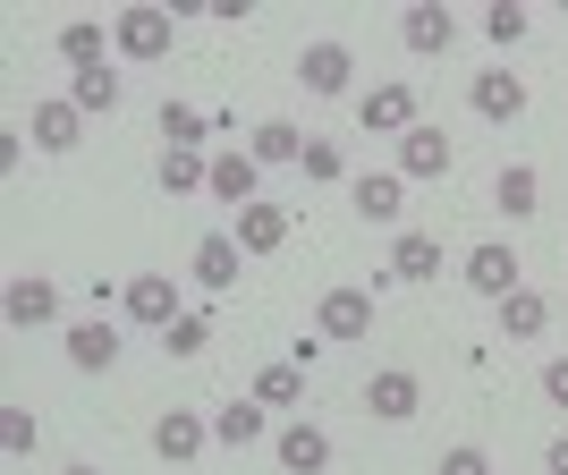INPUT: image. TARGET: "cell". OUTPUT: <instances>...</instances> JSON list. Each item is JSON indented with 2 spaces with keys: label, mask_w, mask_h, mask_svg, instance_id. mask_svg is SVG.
Masks as SVG:
<instances>
[{
  "label": "cell",
  "mask_w": 568,
  "mask_h": 475,
  "mask_svg": "<svg viewBox=\"0 0 568 475\" xmlns=\"http://www.w3.org/2000/svg\"><path fill=\"white\" fill-rule=\"evenodd\" d=\"M153 179H162V195H195V188H213V153H195V144H162Z\"/></svg>",
  "instance_id": "16"
},
{
  "label": "cell",
  "mask_w": 568,
  "mask_h": 475,
  "mask_svg": "<svg viewBox=\"0 0 568 475\" xmlns=\"http://www.w3.org/2000/svg\"><path fill=\"white\" fill-rule=\"evenodd\" d=\"M60 475H102V467H85V458H77V467H60Z\"/></svg>",
  "instance_id": "37"
},
{
  "label": "cell",
  "mask_w": 568,
  "mask_h": 475,
  "mask_svg": "<svg viewBox=\"0 0 568 475\" xmlns=\"http://www.w3.org/2000/svg\"><path fill=\"white\" fill-rule=\"evenodd\" d=\"M69 365H77V374H111V365H119V332H111V323H77V332H69Z\"/></svg>",
  "instance_id": "23"
},
{
  "label": "cell",
  "mask_w": 568,
  "mask_h": 475,
  "mask_svg": "<svg viewBox=\"0 0 568 475\" xmlns=\"http://www.w3.org/2000/svg\"><path fill=\"white\" fill-rule=\"evenodd\" d=\"M544 475H568V433H551V451H544Z\"/></svg>",
  "instance_id": "36"
},
{
  "label": "cell",
  "mask_w": 568,
  "mask_h": 475,
  "mask_svg": "<svg viewBox=\"0 0 568 475\" xmlns=\"http://www.w3.org/2000/svg\"><path fill=\"white\" fill-rule=\"evenodd\" d=\"M0 451H9V458L34 451V416H26V407H0Z\"/></svg>",
  "instance_id": "32"
},
{
  "label": "cell",
  "mask_w": 568,
  "mask_h": 475,
  "mask_svg": "<svg viewBox=\"0 0 568 475\" xmlns=\"http://www.w3.org/2000/svg\"><path fill=\"white\" fill-rule=\"evenodd\" d=\"M153 451H162L170 467L204 458V451H213V416H195V407H170V416H153Z\"/></svg>",
  "instance_id": "8"
},
{
  "label": "cell",
  "mask_w": 568,
  "mask_h": 475,
  "mask_svg": "<svg viewBox=\"0 0 568 475\" xmlns=\"http://www.w3.org/2000/svg\"><path fill=\"white\" fill-rule=\"evenodd\" d=\"M390 281H442V238L399 230V246H390Z\"/></svg>",
  "instance_id": "21"
},
{
  "label": "cell",
  "mask_w": 568,
  "mask_h": 475,
  "mask_svg": "<svg viewBox=\"0 0 568 475\" xmlns=\"http://www.w3.org/2000/svg\"><path fill=\"white\" fill-rule=\"evenodd\" d=\"M255 400L272 407V416H281V407H297V400H306V365H297V356H272V365L255 374Z\"/></svg>",
  "instance_id": "25"
},
{
  "label": "cell",
  "mask_w": 568,
  "mask_h": 475,
  "mask_svg": "<svg viewBox=\"0 0 568 475\" xmlns=\"http://www.w3.org/2000/svg\"><path fill=\"white\" fill-rule=\"evenodd\" d=\"M237 263H246L237 230H204V238H195V263H187V272H195L204 289H237Z\"/></svg>",
  "instance_id": "14"
},
{
  "label": "cell",
  "mask_w": 568,
  "mask_h": 475,
  "mask_svg": "<svg viewBox=\"0 0 568 475\" xmlns=\"http://www.w3.org/2000/svg\"><path fill=\"white\" fill-rule=\"evenodd\" d=\"M433 475H493V458L475 451V442H458V451H442V467Z\"/></svg>",
  "instance_id": "34"
},
{
  "label": "cell",
  "mask_w": 568,
  "mask_h": 475,
  "mask_svg": "<svg viewBox=\"0 0 568 475\" xmlns=\"http://www.w3.org/2000/svg\"><path fill=\"white\" fill-rule=\"evenodd\" d=\"M544 400L568 407V356H544Z\"/></svg>",
  "instance_id": "35"
},
{
  "label": "cell",
  "mask_w": 568,
  "mask_h": 475,
  "mask_svg": "<svg viewBox=\"0 0 568 475\" xmlns=\"http://www.w3.org/2000/svg\"><path fill=\"white\" fill-rule=\"evenodd\" d=\"M348 204H356L365 221H399L407 179H399V170H356V179H348Z\"/></svg>",
  "instance_id": "15"
},
{
  "label": "cell",
  "mask_w": 568,
  "mask_h": 475,
  "mask_svg": "<svg viewBox=\"0 0 568 475\" xmlns=\"http://www.w3.org/2000/svg\"><path fill=\"white\" fill-rule=\"evenodd\" d=\"M306 179H323V188H339V179H348V162H339V144H323V137L306 144Z\"/></svg>",
  "instance_id": "33"
},
{
  "label": "cell",
  "mask_w": 568,
  "mask_h": 475,
  "mask_svg": "<svg viewBox=\"0 0 568 475\" xmlns=\"http://www.w3.org/2000/svg\"><path fill=\"white\" fill-rule=\"evenodd\" d=\"M119 94H128V85H119L111 69H85V77H69V102H77L85 119H111V111H119Z\"/></svg>",
  "instance_id": "27"
},
{
  "label": "cell",
  "mask_w": 568,
  "mask_h": 475,
  "mask_svg": "<svg viewBox=\"0 0 568 475\" xmlns=\"http://www.w3.org/2000/svg\"><path fill=\"white\" fill-rule=\"evenodd\" d=\"M263 433H272V407H263V400L213 407V442H221V451H246V442H263Z\"/></svg>",
  "instance_id": "20"
},
{
  "label": "cell",
  "mask_w": 568,
  "mask_h": 475,
  "mask_svg": "<svg viewBox=\"0 0 568 475\" xmlns=\"http://www.w3.org/2000/svg\"><path fill=\"white\" fill-rule=\"evenodd\" d=\"M111 43L128 51V60H170L179 18H170V9H119V18H111Z\"/></svg>",
  "instance_id": "3"
},
{
  "label": "cell",
  "mask_w": 568,
  "mask_h": 475,
  "mask_svg": "<svg viewBox=\"0 0 568 475\" xmlns=\"http://www.w3.org/2000/svg\"><path fill=\"white\" fill-rule=\"evenodd\" d=\"M467 102H475L484 119H518V111H526V77L493 69V77H475V85H467Z\"/></svg>",
  "instance_id": "22"
},
{
  "label": "cell",
  "mask_w": 568,
  "mask_h": 475,
  "mask_svg": "<svg viewBox=\"0 0 568 475\" xmlns=\"http://www.w3.org/2000/svg\"><path fill=\"white\" fill-rule=\"evenodd\" d=\"M119 306H128V323H144V332H170L187 306V289L170 281V272H136V281H119Z\"/></svg>",
  "instance_id": "2"
},
{
  "label": "cell",
  "mask_w": 568,
  "mask_h": 475,
  "mask_svg": "<svg viewBox=\"0 0 568 475\" xmlns=\"http://www.w3.org/2000/svg\"><path fill=\"white\" fill-rule=\"evenodd\" d=\"M535 195H544V179H535L526 162H509V170L493 179V204H500L509 221H526V213H535Z\"/></svg>",
  "instance_id": "28"
},
{
  "label": "cell",
  "mask_w": 568,
  "mask_h": 475,
  "mask_svg": "<svg viewBox=\"0 0 568 475\" xmlns=\"http://www.w3.org/2000/svg\"><path fill=\"white\" fill-rule=\"evenodd\" d=\"M365 407H374V425H407L425 407V382L407 374V365H374L365 374Z\"/></svg>",
  "instance_id": "5"
},
{
  "label": "cell",
  "mask_w": 568,
  "mask_h": 475,
  "mask_svg": "<svg viewBox=\"0 0 568 475\" xmlns=\"http://www.w3.org/2000/svg\"><path fill=\"white\" fill-rule=\"evenodd\" d=\"M306 128H288V119H263V128H255V137H246V153H255V162L263 170H272V162H306Z\"/></svg>",
  "instance_id": "24"
},
{
  "label": "cell",
  "mask_w": 568,
  "mask_h": 475,
  "mask_svg": "<svg viewBox=\"0 0 568 475\" xmlns=\"http://www.w3.org/2000/svg\"><path fill=\"white\" fill-rule=\"evenodd\" d=\"M450 162H458L450 128H433V119H416V128L399 137V179H450Z\"/></svg>",
  "instance_id": "6"
},
{
  "label": "cell",
  "mask_w": 568,
  "mask_h": 475,
  "mask_svg": "<svg viewBox=\"0 0 568 475\" xmlns=\"http://www.w3.org/2000/svg\"><path fill=\"white\" fill-rule=\"evenodd\" d=\"M467 289L475 297H509V289H526V263H518V246L509 238H484V246H467Z\"/></svg>",
  "instance_id": "4"
},
{
  "label": "cell",
  "mask_w": 568,
  "mask_h": 475,
  "mask_svg": "<svg viewBox=\"0 0 568 475\" xmlns=\"http://www.w3.org/2000/svg\"><path fill=\"white\" fill-rule=\"evenodd\" d=\"M356 119H365V137H407L416 128V85H399V77L374 85V94L356 102Z\"/></svg>",
  "instance_id": "12"
},
{
  "label": "cell",
  "mask_w": 568,
  "mask_h": 475,
  "mask_svg": "<svg viewBox=\"0 0 568 475\" xmlns=\"http://www.w3.org/2000/svg\"><path fill=\"white\" fill-rule=\"evenodd\" d=\"M60 60H69L77 77H85V69H111V60H102V18H69V26H60Z\"/></svg>",
  "instance_id": "26"
},
{
  "label": "cell",
  "mask_w": 568,
  "mask_h": 475,
  "mask_svg": "<svg viewBox=\"0 0 568 475\" xmlns=\"http://www.w3.org/2000/svg\"><path fill=\"white\" fill-rule=\"evenodd\" d=\"M348 77H356V51L348 43H306L297 51V85H306V94H348Z\"/></svg>",
  "instance_id": "10"
},
{
  "label": "cell",
  "mask_w": 568,
  "mask_h": 475,
  "mask_svg": "<svg viewBox=\"0 0 568 475\" xmlns=\"http://www.w3.org/2000/svg\"><path fill=\"white\" fill-rule=\"evenodd\" d=\"M399 43H407V51H425V60H442V51L458 43V18L442 9V0H416V9L399 18Z\"/></svg>",
  "instance_id": "13"
},
{
  "label": "cell",
  "mask_w": 568,
  "mask_h": 475,
  "mask_svg": "<svg viewBox=\"0 0 568 475\" xmlns=\"http://www.w3.org/2000/svg\"><path fill=\"white\" fill-rule=\"evenodd\" d=\"M77 137H85V111H77L69 94L34 102V144H43V153H77Z\"/></svg>",
  "instance_id": "19"
},
{
  "label": "cell",
  "mask_w": 568,
  "mask_h": 475,
  "mask_svg": "<svg viewBox=\"0 0 568 475\" xmlns=\"http://www.w3.org/2000/svg\"><path fill=\"white\" fill-rule=\"evenodd\" d=\"M272 451H281L288 475H323L332 467V433L314 425V416H288V425H272Z\"/></svg>",
  "instance_id": "7"
},
{
  "label": "cell",
  "mask_w": 568,
  "mask_h": 475,
  "mask_svg": "<svg viewBox=\"0 0 568 475\" xmlns=\"http://www.w3.org/2000/svg\"><path fill=\"white\" fill-rule=\"evenodd\" d=\"M484 34H493L500 51L526 43V9H518V0H493V9H484Z\"/></svg>",
  "instance_id": "30"
},
{
  "label": "cell",
  "mask_w": 568,
  "mask_h": 475,
  "mask_svg": "<svg viewBox=\"0 0 568 475\" xmlns=\"http://www.w3.org/2000/svg\"><path fill=\"white\" fill-rule=\"evenodd\" d=\"M0 314H9L18 332H43V323H60V289H51L43 272H18V281L0 289Z\"/></svg>",
  "instance_id": "9"
},
{
  "label": "cell",
  "mask_w": 568,
  "mask_h": 475,
  "mask_svg": "<svg viewBox=\"0 0 568 475\" xmlns=\"http://www.w3.org/2000/svg\"><path fill=\"white\" fill-rule=\"evenodd\" d=\"M314 340H339V348L374 340V289H356V281L323 289V297H314Z\"/></svg>",
  "instance_id": "1"
},
{
  "label": "cell",
  "mask_w": 568,
  "mask_h": 475,
  "mask_svg": "<svg viewBox=\"0 0 568 475\" xmlns=\"http://www.w3.org/2000/svg\"><path fill=\"white\" fill-rule=\"evenodd\" d=\"M288 230H297L288 204H246V213H237V246H246V255H281Z\"/></svg>",
  "instance_id": "17"
},
{
  "label": "cell",
  "mask_w": 568,
  "mask_h": 475,
  "mask_svg": "<svg viewBox=\"0 0 568 475\" xmlns=\"http://www.w3.org/2000/svg\"><path fill=\"white\" fill-rule=\"evenodd\" d=\"M162 340H170V356H204V340H213V314H179Z\"/></svg>",
  "instance_id": "31"
},
{
  "label": "cell",
  "mask_w": 568,
  "mask_h": 475,
  "mask_svg": "<svg viewBox=\"0 0 568 475\" xmlns=\"http://www.w3.org/2000/svg\"><path fill=\"white\" fill-rule=\"evenodd\" d=\"M493 323H500V340H544L551 297H544V289H509V297L493 306Z\"/></svg>",
  "instance_id": "18"
},
{
  "label": "cell",
  "mask_w": 568,
  "mask_h": 475,
  "mask_svg": "<svg viewBox=\"0 0 568 475\" xmlns=\"http://www.w3.org/2000/svg\"><path fill=\"white\" fill-rule=\"evenodd\" d=\"M162 144H195L204 153V111L195 102H162Z\"/></svg>",
  "instance_id": "29"
},
{
  "label": "cell",
  "mask_w": 568,
  "mask_h": 475,
  "mask_svg": "<svg viewBox=\"0 0 568 475\" xmlns=\"http://www.w3.org/2000/svg\"><path fill=\"white\" fill-rule=\"evenodd\" d=\"M263 162H255V153H237V144H230V153H213V188H204V195H213V204H230V213H246V204H263Z\"/></svg>",
  "instance_id": "11"
}]
</instances>
